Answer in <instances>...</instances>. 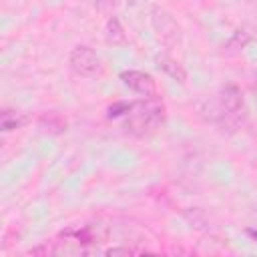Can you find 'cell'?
Here are the masks:
<instances>
[{
  "label": "cell",
  "mask_w": 257,
  "mask_h": 257,
  "mask_svg": "<svg viewBox=\"0 0 257 257\" xmlns=\"http://www.w3.org/2000/svg\"><path fill=\"white\" fill-rule=\"evenodd\" d=\"M38 126H40L44 133H48V135H62V133L66 131L68 122H66V118H64L60 112L50 110V112H42V114L38 116Z\"/></svg>",
  "instance_id": "obj_9"
},
{
  "label": "cell",
  "mask_w": 257,
  "mask_h": 257,
  "mask_svg": "<svg viewBox=\"0 0 257 257\" xmlns=\"http://www.w3.org/2000/svg\"><path fill=\"white\" fill-rule=\"evenodd\" d=\"M155 64H157V68L161 72H165L175 82H179V84H185L187 82V70H185V66L177 58H173L171 54H165V52L163 54H157L155 56Z\"/></svg>",
  "instance_id": "obj_7"
},
{
  "label": "cell",
  "mask_w": 257,
  "mask_h": 257,
  "mask_svg": "<svg viewBox=\"0 0 257 257\" xmlns=\"http://www.w3.org/2000/svg\"><path fill=\"white\" fill-rule=\"evenodd\" d=\"M253 90H255V96H257V76H255V84H253Z\"/></svg>",
  "instance_id": "obj_16"
},
{
  "label": "cell",
  "mask_w": 257,
  "mask_h": 257,
  "mask_svg": "<svg viewBox=\"0 0 257 257\" xmlns=\"http://www.w3.org/2000/svg\"><path fill=\"white\" fill-rule=\"evenodd\" d=\"M128 104L131 102H114V104H110L106 108V116L108 118H120V116H124L126 110H128Z\"/></svg>",
  "instance_id": "obj_12"
},
{
  "label": "cell",
  "mask_w": 257,
  "mask_h": 257,
  "mask_svg": "<svg viewBox=\"0 0 257 257\" xmlns=\"http://www.w3.org/2000/svg\"><path fill=\"white\" fill-rule=\"evenodd\" d=\"M151 24H153V30L157 34V38L161 40V44L165 46H175L181 42V26L177 24V20L165 12L163 8L155 6L151 10Z\"/></svg>",
  "instance_id": "obj_5"
},
{
  "label": "cell",
  "mask_w": 257,
  "mask_h": 257,
  "mask_svg": "<svg viewBox=\"0 0 257 257\" xmlns=\"http://www.w3.org/2000/svg\"><path fill=\"white\" fill-rule=\"evenodd\" d=\"M167 118V106L159 94L143 96L128 104L126 114L122 116L126 133L135 137H145L157 131Z\"/></svg>",
  "instance_id": "obj_2"
},
{
  "label": "cell",
  "mask_w": 257,
  "mask_h": 257,
  "mask_svg": "<svg viewBox=\"0 0 257 257\" xmlns=\"http://www.w3.org/2000/svg\"><path fill=\"white\" fill-rule=\"evenodd\" d=\"M94 4H96V8H98V12H102V14H108V16H110L112 8L116 6V0H94Z\"/></svg>",
  "instance_id": "obj_13"
},
{
  "label": "cell",
  "mask_w": 257,
  "mask_h": 257,
  "mask_svg": "<svg viewBox=\"0 0 257 257\" xmlns=\"http://www.w3.org/2000/svg\"><path fill=\"white\" fill-rule=\"evenodd\" d=\"M30 120H32V116L24 110H16V108H2L0 110V128H2V133L18 131V128L26 126Z\"/></svg>",
  "instance_id": "obj_8"
},
{
  "label": "cell",
  "mask_w": 257,
  "mask_h": 257,
  "mask_svg": "<svg viewBox=\"0 0 257 257\" xmlns=\"http://www.w3.org/2000/svg\"><path fill=\"white\" fill-rule=\"evenodd\" d=\"M249 42H251V34L247 30H235L233 36L223 44V54L225 56H237L247 48Z\"/></svg>",
  "instance_id": "obj_11"
},
{
  "label": "cell",
  "mask_w": 257,
  "mask_h": 257,
  "mask_svg": "<svg viewBox=\"0 0 257 257\" xmlns=\"http://www.w3.org/2000/svg\"><path fill=\"white\" fill-rule=\"evenodd\" d=\"M245 233H247V235L257 243V229H245Z\"/></svg>",
  "instance_id": "obj_15"
},
{
  "label": "cell",
  "mask_w": 257,
  "mask_h": 257,
  "mask_svg": "<svg viewBox=\"0 0 257 257\" xmlns=\"http://www.w3.org/2000/svg\"><path fill=\"white\" fill-rule=\"evenodd\" d=\"M58 239L72 245L78 253H84L88 245H98L106 239V227L100 223H84V225H72L60 231Z\"/></svg>",
  "instance_id": "obj_3"
},
{
  "label": "cell",
  "mask_w": 257,
  "mask_h": 257,
  "mask_svg": "<svg viewBox=\"0 0 257 257\" xmlns=\"http://www.w3.org/2000/svg\"><path fill=\"white\" fill-rule=\"evenodd\" d=\"M207 120L215 122L221 133H235L245 120V102L243 92L237 84H225L219 88L213 100H207Z\"/></svg>",
  "instance_id": "obj_1"
},
{
  "label": "cell",
  "mask_w": 257,
  "mask_h": 257,
  "mask_svg": "<svg viewBox=\"0 0 257 257\" xmlns=\"http://www.w3.org/2000/svg\"><path fill=\"white\" fill-rule=\"evenodd\" d=\"M104 40L110 46L126 44V32H124V28H122V24L116 16H108V20L104 24Z\"/></svg>",
  "instance_id": "obj_10"
},
{
  "label": "cell",
  "mask_w": 257,
  "mask_h": 257,
  "mask_svg": "<svg viewBox=\"0 0 257 257\" xmlns=\"http://www.w3.org/2000/svg\"><path fill=\"white\" fill-rule=\"evenodd\" d=\"M133 253H137L135 249H128V247H110V249H106L104 251V255H133Z\"/></svg>",
  "instance_id": "obj_14"
},
{
  "label": "cell",
  "mask_w": 257,
  "mask_h": 257,
  "mask_svg": "<svg viewBox=\"0 0 257 257\" xmlns=\"http://www.w3.org/2000/svg\"><path fill=\"white\" fill-rule=\"evenodd\" d=\"M68 64L78 76H84V78H94L102 72V60L96 54V50L90 48L88 44H76L70 50Z\"/></svg>",
  "instance_id": "obj_4"
},
{
  "label": "cell",
  "mask_w": 257,
  "mask_h": 257,
  "mask_svg": "<svg viewBox=\"0 0 257 257\" xmlns=\"http://www.w3.org/2000/svg\"><path fill=\"white\" fill-rule=\"evenodd\" d=\"M120 80L126 88H131L133 92L137 94H143V96H153L157 94V82L155 78L149 74V72H143V70H122L120 72Z\"/></svg>",
  "instance_id": "obj_6"
}]
</instances>
